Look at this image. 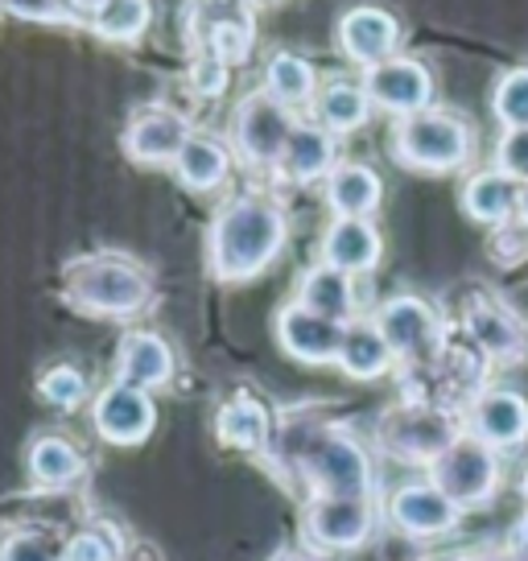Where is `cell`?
<instances>
[{
  "instance_id": "obj_1",
  "label": "cell",
  "mask_w": 528,
  "mask_h": 561,
  "mask_svg": "<svg viewBox=\"0 0 528 561\" xmlns=\"http://www.w3.org/2000/svg\"><path fill=\"white\" fill-rule=\"evenodd\" d=\"M285 240H289V219L273 194H236L215 210L207 228V273L228 285L261 277L285 252Z\"/></svg>"
},
{
  "instance_id": "obj_2",
  "label": "cell",
  "mask_w": 528,
  "mask_h": 561,
  "mask_svg": "<svg viewBox=\"0 0 528 561\" xmlns=\"http://www.w3.org/2000/svg\"><path fill=\"white\" fill-rule=\"evenodd\" d=\"M62 298L88 318H137L153 306V277L124 252H88L62 268Z\"/></svg>"
},
{
  "instance_id": "obj_3",
  "label": "cell",
  "mask_w": 528,
  "mask_h": 561,
  "mask_svg": "<svg viewBox=\"0 0 528 561\" xmlns=\"http://www.w3.org/2000/svg\"><path fill=\"white\" fill-rule=\"evenodd\" d=\"M392 158L417 174H458L475 153V128L462 112L425 107L392 124Z\"/></svg>"
},
{
  "instance_id": "obj_4",
  "label": "cell",
  "mask_w": 528,
  "mask_h": 561,
  "mask_svg": "<svg viewBox=\"0 0 528 561\" xmlns=\"http://www.w3.org/2000/svg\"><path fill=\"white\" fill-rule=\"evenodd\" d=\"M294 471L306 479L310 500L331 495V500H371L376 495V471H371L368 450L343 434V430H314L289 455Z\"/></svg>"
},
{
  "instance_id": "obj_5",
  "label": "cell",
  "mask_w": 528,
  "mask_h": 561,
  "mask_svg": "<svg viewBox=\"0 0 528 561\" xmlns=\"http://www.w3.org/2000/svg\"><path fill=\"white\" fill-rule=\"evenodd\" d=\"M298 128V112L277 104L264 88L248 91L231 112V153L248 170H277L285 145Z\"/></svg>"
},
{
  "instance_id": "obj_6",
  "label": "cell",
  "mask_w": 528,
  "mask_h": 561,
  "mask_svg": "<svg viewBox=\"0 0 528 561\" xmlns=\"http://www.w3.org/2000/svg\"><path fill=\"white\" fill-rule=\"evenodd\" d=\"M467 434V425L458 413H446L441 404H392L384 417H380V446H384L392 458H405V462H434V458L455 446L458 438Z\"/></svg>"
},
{
  "instance_id": "obj_7",
  "label": "cell",
  "mask_w": 528,
  "mask_h": 561,
  "mask_svg": "<svg viewBox=\"0 0 528 561\" xmlns=\"http://www.w3.org/2000/svg\"><path fill=\"white\" fill-rule=\"evenodd\" d=\"M376 327L388 339L397 364L405 368H429L446 347V322L441 314L417 294H397L376 310Z\"/></svg>"
},
{
  "instance_id": "obj_8",
  "label": "cell",
  "mask_w": 528,
  "mask_h": 561,
  "mask_svg": "<svg viewBox=\"0 0 528 561\" xmlns=\"http://www.w3.org/2000/svg\"><path fill=\"white\" fill-rule=\"evenodd\" d=\"M429 483L446 491V500H455L462 512L492 504V495L500 491V455L475 434H462L429 462Z\"/></svg>"
},
{
  "instance_id": "obj_9",
  "label": "cell",
  "mask_w": 528,
  "mask_h": 561,
  "mask_svg": "<svg viewBox=\"0 0 528 561\" xmlns=\"http://www.w3.org/2000/svg\"><path fill=\"white\" fill-rule=\"evenodd\" d=\"M376 525H380L376 495L371 500H331V495H318V500H306V508H301V537H306V549H314V553H352V549H364L371 541Z\"/></svg>"
},
{
  "instance_id": "obj_10",
  "label": "cell",
  "mask_w": 528,
  "mask_h": 561,
  "mask_svg": "<svg viewBox=\"0 0 528 561\" xmlns=\"http://www.w3.org/2000/svg\"><path fill=\"white\" fill-rule=\"evenodd\" d=\"M364 88H368L371 104L388 112V116H417L425 107H434V70L425 67L422 58H409V54H397L380 67L364 70Z\"/></svg>"
},
{
  "instance_id": "obj_11",
  "label": "cell",
  "mask_w": 528,
  "mask_h": 561,
  "mask_svg": "<svg viewBox=\"0 0 528 561\" xmlns=\"http://www.w3.org/2000/svg\"><path fill=\"white\" fill-rule=\"evenodd\" d=\"M191 121L170 104H141L124 124V153L137 165H174L182 145L191 140Z\"/></svg>"
},
{
  "instance_id": "obj_12",
  "label": "cell",
  "mask_w": 528,
  "mask_h": 561,
  "mask_svg": "<svg viewBox=\"0 0 528 561\" xmlns=\"http://www.w3.org/2000/svg\"><path fill=\"white\" fill-rule=\"evenodd\" d=\"M335 42L347 62L371 70L388 62V58H397L401 42H405V25L380 4H355L338 18Z\"/></svg>"
},
{
  "instance_id": "obj_13",
  "label": "cell",
  "mask_w": 528,
  "mask_h": 561,
  "mask_svg": "<svg viewBox=\"0 0 528 561\" xmlns=\"http://www.w3.org/2000/svg\"><path fill=\"white\" fill-rule=\"evenodd\" d=\"M384 520L413 541H429L441 533H455L458 520H462V508L455 500H446V491H438L429 479H417V483H401L388 495Z\"/></svg>"
},
{
  "instance_id": "obj_14",
  "label": "cell",
  "mask_w": 528,
  "mask_h": 561,
  "mask_svg": "<svg viewBox=\"0 0 528 561\" xmlns=\"http://www.w3.org/2000/svg\"><path fill=\"white\" fill-rule=\"evenodd\" d=\"M91 425L112 446H141L153 434V425H158V404L141 388L112 380L91 401Z\"/></svg>"
},
{
  "instance_id": "obj_15",
  "label": "cell",
  "mask_w": 528,
  "mask_h": 561,
  "mask_svg": "<svg viewBox=\"0 0 528 561\" xmlns=\"http://www.w3.org/2000/svg\"><path fill=\"white\" fill-rule=\"evenodd\" d=\"M467 434L487 442L495 455L500 450H520L528 442V401L516 388H487L467 404Z\"/></svg>"
},
{
  "instance_id": "obj_16",
  "label": "cell",
  "mask_w": 528,
  "mask_h": 561,
  "mask_svg": "<svg viewBox=\"0 0 528 561\" xmlns=\"http://www.w3.org/2000/svg\"><path fill=\"white\" fill-rule=\"evenodd\" d=\"M462 334L487 359H520L525 355V322L512 314L495 294H471L462 306Z\"/></svg>"
},
{
  "instance_id": "obj_17",
  "label": "cell",
  "mask_w": 528,
  "mask_h": 561,
  "mask_svg": "<svg viewBox=\"0 0 528 561\" xmlns=\"http://www.w3.org/2000/svg\"><path fill=\"white\" fill-rule=\"evenodd\" d=\"M277 343L298 364H335L343 347V327L306 310L301 301H285L277 310Z\"/></svg>"
},
{
  "instance_id": "obj_18",
  "label": "cell",
  "mask_w": 528,
  "mask_h": 561,
  "mask_svg": "<svg viewBox=\"0 0 528 561\" xmlns=\"http://www.w3.org/2000/svg\"><path fill=\"white\" fill-rule=\"evenodd\" d=\"M380 256H384V240H380V228L371 219H331L322 240H318V261L343 268L352 277L371 273Z\"/></svg>"
},
{
  "instance_id": "obj_19",
  "label": "cell",
  "mask_w": 528,
  "mask_h": 561,
  "mask_svg": "<svg viewBox=\"0 0 528 561\" xmlns=\"http://www.w3.org/2000/svg\"><path fill=\"white\" fill-rule=\"evenodd\" d=\"M174 371H177L174 347L158 331H128L120 339V347H116V380L120 385L153 392V388L170 385Z\"/></svg>"
},
{
  "instance_id": "obj_20",
  "label": "cell",
  "mask_w": 528,
  "mask_h": 561,
  "mask_svg": "<svg viewBox=\"0 0 528 561\" xmlns=\"http://www.w3.org/2000/svg\"><path fill=\"white\" fill-rule=\"evenodd\" d=\"M335 165H338L335 133H326L318 121H298L282 161H277V174L285 182H294V186H310V182H326Z\"/></svg>"
},
{
  "instance_id": "obj_21",
  "label": "cell",
  "mask_w": 528,
  "mask_h": 561,
  "mask_svg": "<svg viewBox=\"0 0 528 561\" xmlns=\"http://www.w3.org/2000/svg\"><path fill=\"white\" fill-rule=\"evenodd\" d=\"M215 434L240 455H264L273 446V409L256 392H236L215 413Z\"/></svg>"
},
{
  "instance_id": "obj_22",
  "label": "cell",
  "mask_w": 528,
  "mask_h": 561,
  "mask_svg": "<svg viewBox=\"0 0 528 561\" xmlns=\"http://www.w3.org/2000/svg\"><path fill=\"white\" fill-rule=\"evenodd\" d=\"M294 301H301L306 310L331 318L338 327H347L359 318V294H355V277L343 273V268H331V264H310L298 277V294Z\"/></svg>"
},
{
  "instance_id": "obj_23",
  "label": "cell",
  "mask_w": 528,
  "mask_h": 561,
  "mask_svg": "<svg viewBox=\"0 0 528 561\" xmlns=\"http://www.w3.org/2000/svg\"><path fill=\"white\" fill-rule=\"evenodd\" d=\"M322 194L335 219H371L384 203V182L364 161H338L331 178L322 182Z\"/></svg>"
},
{
  "instance_id": "obj_24",
  "label": "cell",
  "mask_w": 528,
  "mask_h": 561,
  "mask_svg": "<svg viewBox=\"0 0 528 561\" xmlns=\"http://www.w3.org/2000/svg\"><path fill=\"white\" fill-rule=\"evenodd\" d=\"M458 203L467 210V219H475L483 228H504L516 219V203H520V182L508 178L504 170H475L467 174Z\"/></svg>"
},
{
  "instance_id": "obj_25",
  "label": "cell",
  "mask_w": 528,
  "mask_h": 561,
  "mask_svg": "<svg viewBox=\"0 0 528 561\" xmlns=\"http://www.w3.org/2000/svg\"><path fill=\"white\" fill-rule=\"evenodd\" d=\"M231 158H236V153H231L228 140L194 128L191 140L182 145V153H177V161L170 165V170H174V178L186 186V191L207 194V191H219V186L228 182Z\"/></svg>"
},
{
  "instance_id": "obj_26",
  "label": "cell",
  "mask_w": 528,
  "mask_h": 561,
  "mask_svg": "<svg viewBox=\"0 0 528 561\" xmlns=\"http://www.w3.org/2000/svg\"><path fill=\"white\" fill-rule=\"evenodd\" d=\"M310 107H314V121L322 124L326 133H335V137L359 133V128L371 121V112H376L368 88H364V79H343V75L326 79V83L318 88Z\"/></svg>"
},
{
  "instance_id": "obj_27",
  "label": "cell",
  "mask_w": 528,
  "mask_h": 561,
  "mask_svg": "<svg viewBox=\"0 0 528 561\" xmlns=\"http://www.w3.org/2000/svg\"><path fill=\"white\" fill-rule=\"evenodd\" d=\"M335 368H343L352 380H380L397 368V355L376 327V318H355L343 327V347H338Z\"/></svg>"
},
{
  "instance_id": "obj_28",
  "label": "cell",
  "mask_w": 528,
  "mask_h": 561,
  "mask_svg": "<svg viewBox=\"0 0 528 561\" xmlns=\"http://www.w3.org/2000/svg\"><path fill=\"white\" fill-rule=\"evenodd\" d=\"M25 467H30L37 488L62 491V488H71V483L83 479L88 458H83V450H79L71 438H62V434H42V438L30 442V450H25Z\"/></svg>"
},
{
  "instance_id": "obj_29",
  "label": "cell",
  "mask_w": 528,
  "mask_h": 561,
  "mask_svg": "<svg viewBox=\"0 0 528 561\" xmlns=\"http://www.w3.org/2000/svg\"><path fill=\"white\" fill-rule=\"evenodd\" d=\"M318 70L310 58H301L294 50H277L268 62H264V91L285 107H310L318 95Z\"/></svg>"
},
{
  "instance_id": "obj_30",
  "label": "cell",
  "mask_w": 528,
  "mask_h": 561,
  "mask_svg": "<svg viewBox=\"0 0 528 561\" xmlns=\"http://www.w3.org/2000/svg\"><path fill=\"white\" fill-rule=\"evenodd\" d=\"M252 21V0H186V37L198 50L215 30Z\"/></svg>"
},
{
  "instance_id": "obj_31",
  "label": "cell",
  "mask_w": 528,
  "mask_h": 561,
  "mask_svg": "<svg viewBox=\"0 0 528 561\" xmlns=\"http://www.w3.org/2000/svg\"><path fill=\"white\" fill-rule=\"evenodd\" d=\"M153 21V0H107L91 30L104 42H137Z\"/></svg>"
},
{
  "instance_id": "obj_32",
  "label": "cell",
  "mask_w": 528,
  "mask_h": 561,
  "mask_svg": "<svg viewBox=\"0 0 528 561\" xmlns=\"http://www.w3.org/2000/svg\"><path fill=\"white\" fill-rule=\"evenodd\" d=\"M37 397L50 409H58V413H74V409H83L91 401V385L74 364H54V368L37 376Z\"/></svg>"
},
{
  "instance_id": "obj_33",
  "label": "cell",
  "mask_w": 528,
  "mask_h": 561,
  "mask_svg": "<svg viewBox=\"0 0 528 561\" xmlns=\"http://www.w3.org/2000/svg\"><path fill=\"white\" fill-rule=\"evenodd\" d=\"M492 112L504 128H528V67H512L500 75L492 91Z\"/></svg>"
},
{
  "instance_id": "obj_34",
  "label": "cell",
  "mask_w": 528,
  "mask_h": 561,
  "mask_svg": "<svg viewBox=\"0 0 528 561\" xmlns=\"http://www.w3.org/2000/svg\"><path fill=\"white\" fill-rule=\"evenodd\" d=\"M62 545L46 528H13L0 541V561H62Z\"/></svg>"
},
{
  "instance_id": "obj_35",
  "label": "cell",
  "mask_w": 528,
  "mask_h": 561,
  "mask_svg": "<svg viewBox=\"0 0 528 561\" xmlns=\"http://www.w3.org/2000/svg\"><path fill=\"white\" fill-rule=\"evenodd\" d=\"M62 561H120V541L112 537V528H79L62 545Z\"/></svg>"
},
{
  "instance_id": "obj_36",
  "label": "cell",
  "mask_w": 528,
  "mask_h": 561,
  "mask_svg": "<svg viewBox=\"0 0 528 561\" xmlns=\"http://www.w3.org/2000/svg\"><path fill=\"white\" fill-rule=\"evenodd\" d=\"M186 79H191L194 95H203V100H219L231 83V67L223 62V58H215V54H194Z\"/></svg>"
},
{
  "instance_id": "obj_37",
  "label": "cell",
  "mask_w": 528,
  "mask_h": 561,
  "mask_svg": "<svg viewBox=\"0 0 528 561\" xmlns=\"http://www.w3.org/2000/svg\"><path fill=\"white\" fill-rule=\"evenodd\" d=\"M495 170L528 186V128H504V137L495 145Z\"/></svg>"
},
{
  "instance_id": "obj_38",
  "label": "cell",
  "mask_w": 528,
  "mask_h": 561,
  "mask_svg": "<svg viewBox=\"0 0 528 561\" xmlns=\"http://www.w3.org/2000/svg\"><path fill=\"white\" fill-rule=\"evenodd\" d=\"M107 0H62V13H67V21H95V13L104 9Z\"/></svg>"
},
{
  "instance_id": "obj_39",
  "label": "cell",
  "mask_w": 528,
  "mask_h": 561,
  "mask_svg": "<svg viewBox=\"0 0 528 561\" xmlns=\"http://www.w3.org/2000/svg\"><path fill=\"white\" fill-rule=\"evenodd\" d=\"M268 561H322V553H314V549H282V553H273Z\"/></svg>"
},
{
  "instance_id": "obj_40",
  "label": "cell",
  "mask_w": 528,
  "mask_h": 561,
  "mask_svg": "<svg viewBox=\"0 0 528 561\" xmlns=\"http://www.w3.org/2000/svg\"><path fill=\"white\" fill-rule=\"evenodd\" d=\"M516 224L528 231V186H520V203H516Z\"/></svg>"
},
{
  "instance_id": "obj_41",
  "label": "cell",
  "mask_w": 528,
  "mask_h": 561,
  "mask_svg": "<svg viewBox=\"0 0 528 561\" xmlns=\"http://www.w3.org/2000/svg\"><path fill=\"white\" fill-rule=\"evenodd\" d=\"M520 491H525V500H528V471H525V479H520Z\"/></svg>"
}]
</instances>
